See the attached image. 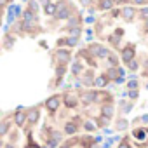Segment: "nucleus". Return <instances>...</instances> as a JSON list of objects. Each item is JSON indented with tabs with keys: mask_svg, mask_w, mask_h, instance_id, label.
Masks as SVG:
<instances>
[{
	"mask_svg": "<svg viewBox=\"0 0 148 148\" xmlns=\"http://www.w3.org/2000/svg\"><path fill=\"white\" fill-rule=\"evenodd\" d=\"M87 51H89L92 56H96V58H108V56H110V51H108L106 47H103V45H98V44L89 45Z\"/></svg>",
	"mask_w": 148,
	"mask_h": 148,
	"instance_id": "1",
	"label": "nucleus"
},
{
	"mask_svg": "<svg viewBox=\"0 0 148 148\" xmlns=\"http://www.w3.org/2000/svg\"><path fill=\"white\" fill-rule=\"evenodd\" d=\"M132 138L136 141H139V143L145 145L148 141V131H146V127H136V129H132Z\"/></svg>",
	"mask_w": 148,
	"mask_h": 148,
	"instance_id": "2",
	"label": "nucleus"
},
{
	"mask_svg": "<svg viewBox=\"0 0 148 148\" xmlns=\"http://www.w3.org/2000/svg\"><path fill=\"white\" fill-rule=\"evenodd\" d=\"M59 105H61V98H59V96H51V98L45 101V106H47L49 112H56V110L59 108Z\"/></svg>",
	"mask_w": 148,
	"mask_h": 148,
	"instance_id": "3",
	"label": "nucleus"
},
{
	"mask_svg": "<svg viewBox=\"0 0 148 148\" xmlns=\"http://www.w3.org/2000/svg\"><path fill=\"white\" fill-rule=\"evenodd\" d=\"M63 99H64V105H66L68 108H73V106H77V101H79V98H77L75 94H71V92H66Z\"/></svg>",
	"mask_w": 148,
	"mask_h": 148,
	"instance_id": "4",
	"label": "nucleus"
},
{
	"mask_svg": "<svg viewBox=\"0 0 148 148\" xmlns=\"http://www.w3.org/2000/svg\"><path fill=\"white\" fill-rule=\"evenodd\" d=\"M120 14H122V18H124V19H127V21H129V19H132V18L138 14V11H136L134 7H122V9H120Z\"/></svg>",
	"mask_w": 148,
	"mask_h": 148,
	"instance_id": "5",
	"label": "nucleus"
},
{
	"mask_svg": "<svg viewBox=\"0 0 148 148\" xmlns=\"http://www.w3.org/2000/svg\"><path fill=\"white\" fill-rule=\"evenodd\" d=\"M96 94H98V91H86V92H82V101L86 103V105H89V103H94L96 101Z\"/></svg>",
	"mask_w": 148,
	"mask_h": 148,
	"instance_id": "6",
	"label": "nucleus"
},
{
	"mask_svg": "<svg viewBox=\"0 0 148 148\" xmlns=\"http://www.w3.org/2000/svg\"><path fill=\"white\" fill-rule=\"evenodd\" d=\"M113 112H115L113 105H112V103H106V105H103V106H101V112H99V113H101L103 117L112 119V117H113Z\"/></svg>",
	"mask_w": 148,
	"mask_h": 148,
	"instance_id": "7",
	"label": "nucleus"
},
{
	"mask_svg": "<svg viewBox=\"0 0 148 148\" xmlns=\"http://www.w3.org/2000/svg\"><path fill=\"white\" fill-rule=\"evenodd\" d=\"M108 82H110V79H108L106 75H99V77H96V79H94V86H96V87H99V89L106 87V86H108Z\"/></svg>",
	"mask_w": 148,
	"mask_h": 148,
	"instance_id": "8",
	"label": "nucleus"
},
{
	"mask_svg": "<svg viewBox=\"0 0 148 148\" xmlns=\"http://www.w3.org/2000/svg\"><path fill=\"white\" fill-rule=\"evenodd\" d=\"M68 16H70V11H68V7L61 4V5L58 7V12H56V18H58V19H64V18H68Z\"/></svg>",
	"mask_w": 148,
	"mask_h": 148,
	"instance_id": "9",
	"label": "nucleus"
},
{
	"mask_svg": "<svg viewBox=\"0 0 148 148\" xmlns=\"http://www.w3.org/2000/svg\"><path fill=\"white\" fill-rule=\"evenodd\" d=\"M56 58H58V61H59L61 64H64V63L70 59V52H68V51H61V49H59V51H56Z\"/></svg>",
	"mask_w": 148,
	"mask_h": 148,
	"instance_id": "10",
	"label": "nucleus"
},
{
	"mask_svg": "<svg viewBox=\"0 0 148 148\" xmlns=\"http://www.w3.org/2000/svg\"><path fill=\"white\" fill-rule=\"evenodd\" d=\"M26 119H28V117H26V113H25L23 110H19V112H16V115H14V120H16V125H19V127H21V125H23V124L26 122Z\"/></svg>",
	"mask_w": 148,
	"mask_h": 148,
	"instance_id": "11",
	"label": "nucleus"
},
{
	"mask_svg": "<svg viewBox=\"0 0 148 148\" xmlns=\"http://www.w3.org/2000/svg\"><path fill=\"white\" fill-rule=\"evenodd\" d=\"M28 124H35L37 120H38V110L37 108H32L30 112H28Z\"/></svg>",
	"mask_w": 148,
	"mask_h": 148,
	"instance_id": "12",
	"label": "nucleus"
},
{
	"mask_svg": "<svg viewBox=\"0 0 148 148\" xmlns=\"http://www.w3.org/2000/svg\"><path fill=\"white\" fill-rule=\"evenodd\" d=\"M77 129H79V127H77L75 122H68V124H64V132H66V134H75Z\"/></svg>",
	"mask_w": 148,
	"mask_h": 148,
	"instance_id": "13",
	"label": "nucleus"
},
{
	"mask_svg": "<svg viewBox=\"0 0 148 148\" xmlns=\"http://www.w3.org/2000/svg\"><path fill=\"white\" fill-rule=\"evenodd\" d=\"M35 19H37V18H35L33 11H30V9H28V11H25V12H23V21H26V23H33Z\"/></svg>",
	"mask_w": 148,
	"mask_h": 148,
	"instance_id": "14",
	"label": "nucleus"
},
{
	"mask_svg": "<svg viewBox=\"0 0 148 148\" xmlns=\"http://www.w3.org/2000/svg\"><path fill=\"white\" fill-rule=\"evenodd\" d=\"M112 5H113V0H99V4H98V7H99L101 11L112 9Z\"/></svg>",
	"mask_w": 148,
	"mask_h": 148,
	"instance_id": "15",
	"label": "nucleus"
},
{
	"mask_svg": "<svg viewBox=\"0 0 148 148\" xmlns=\"http://www.w3.org/2000/svg\"><path fill=\"white\" fill-rule=\"evenodd\" d=\"M45 12H47V14H56V12H58V7H56V4L45 2Z\"/></svg>",
	"mask_w": 148,
	"mask_h": 148,
	"instance_id": "16",
	"label": "nucleus"
},
{
	"mask_svg": "<svg viewBox=\"0 0 148 148\" xmlns=\"http://www.w3.org/2000/svg\"><path fill=\"white\" fill-rule=\"evenodd\" d=\"M84 129L89 131V132H92V131L98 129V124H94V122H91V120H86V122H84Z\"/></svg>",
	"mask_w": 148,
	"mask_h": 148,
	"instance_id": "17",
	"label": "nucleus"
},
{
	"mask_svg": "<svg viewBox=\"0 0 148 148\" xmlns=\"http://www.w3.org/2000/svg\"><path fill=\"white\" fill-rule=\"evenodd\" d=\"M127 68H129L131 71H136V70L139 68V63H138V59H131V61L127 63Z\"/></svg>",
	"mask_w": 148,
	"mask_h": 148,
	"instance_id": "18",
	"label": "nucleus"
},
{
	"mask_svg": "<svg viewBox=\"0 0 148 148\" xmlns=\"http://www.w3.org/2000/svg\"><path fill=\"white\" fill-rule=\"evenodd\" d=\"M108 124H110V119H108V117H103V115H101V117L98 119V127H106Z\"/></svg>",
	"mask_w": 148,
	"mask_h": 148,
	"instance_id": "19",
	"label": "nucleus"
},
{
	"mask_svg": "<svg viewBox=\"0 0 148 148\" xmlns=\"http://www.w3.org/2000/svg\"><path fill=\"white\" fill-rule=\"evenodd\" d=\"M138 86H139V82H138L136 79H132V80H129V82H127V86H125V87H127V91H132V89H138Z\"/></svg>",
	"mask_w": 148,
	"mask_h": 148,
	"instance_id": "20",
	"label": "nucleus"
},
{
	"mask_svg": "<svg viewBox=\"0 0 148 148\" xmlns=\"http://www.w3.org/2000/svg\"><path fill=\"white\" fill-rule=\"evenodd\" d=\"M127 125H129V122H127L125 119H120V120L117 122V129H119V131H124V129H127Z\"/></svg>",
	"mask_w": 148,
	"mask_h": 148,
	"instance_id": "21",
	"label": "nucleus"
},
{
	"mask_svg": "<svg viewBox=\"0 0 148 148\" xmlns=\"http://www.w3.org/2000/svg\"><path fill=\"white\" fill-rule=\"evenodd\" d=\"M138 96H139V91H138V89L127 91V98H129V99H138Z\"/></svg>",
	"mask_w": 148,
	"mask_h": 148,
	"instance_id": "22",
	"label": "nucleus"
},
{
	"mask_svg": "<svg viewBox=\"0 0 148 148\" xmlns=\"http://www.w3.org/2000/svg\"><path fill=\"white\" fill-rule=\"evenodd\" d=\"M7 129H9V122L5 120V122H2V124H0V136H4V134L7 132Z\"/></svg>",
	"mask_w": 148,
	"mask_h": 148,
	"instance_id": "23",
	"label": "nucleus"
},
{
	"mask_svg": "<svg viewBox=\"0 0 148 148\" xmlns=\"http://www.w3.org/2000/svg\"><path fill=\"white\" fill-rule=\"evenodd\" d=\"M117 148H131V143H129V139L127 138H124L120 143H119V146Z\"/></svg>",
	"mask_w": 148,
	"mask_h": 148,
	"instance_id": "24",
	"label": "nucleus"
},
{
	"mask_svg": "<svg viewBox=\"0 0 148 148\" xmlns=\"http://www.w3.org/2000/svg\"><path fill=\"white\" fill-rule=\"evenodd\" d=\"M71 71L75 73V75H79V73H80V64H79V63H73V66H71Z\"/></svg>",
	"mask_w": 148,
	"mask_h": 148,
	"instance_id": "25",
	"label": "nucleus"
},
{
	"mask_svg": "<svg viewBox=\"0 0 148 148\" xmlns=\"http://www.w3.org/2000/svg\"><path fill=\"white\" fill-rule=\"evenodd\" d=\"M30 11H38V4H37V2H33V0L30 2Z\"/></svg>",
	"mask_w": 148,
	"mask_h": 148,
	"instance_id": "26",
	"label": "nucleus"
},
{
	"mask_svg": "<svg viewBox=\"0 0 148 148\" xmlns=\"http://www.w3.org/2000/svg\"><path fill=\"white\" fill-rule=\"evenodd\" d=\"M131 2H132V4H136V5H145L148 0H131Z\"/></svg>",
	"mask_w": 148,
	"mask_h": 148,
	"instance_id": "27",
	"label": "nucleus"
},
{
	"mask_svg": "<svg viewBox=\"0 0 148 148\" xmlns=\"http://www.w3.org/2000/svg\"><path fill=\"white\" fill-rule=\"evenodd\" d=\"M71 35L73 37H79L80 35V28H71Z\"/></svg>",
	"mask_w": 148,
	"mask_h": 148,
	"instance_id": "28",
	"label": "nucleus"
},
{
	"mask_svg": "<svg viewBox=\"0 0 148 148\" xmlns=\"http://www.w3.org/2000/svg\"><path fill=\"white\" fill-rule=\"evenodd\" d=\"M80 2H82V5H86V7H87V5H91V4H92V0H80Z\"/></svg>",
	"mask_w": 148,
	"mask_h": 148,
	"instance_id": "29",
	"label": "nucleus"
},
{
	"mask_svg": "<svg viewBox=\"0 0 148 148\" xmlns=\"http://www.w3.org/2000/svg\"><path fill=\"white\" fill-rule=\"evenodd\" d=\"M139 120H141V122H145V124H148V115H141V117H139Z\"/></svg>",
	"mask_w": 148,
	"mask_h": 148,
	"instance_id": "30",
	"label": "nucleus"
},
{
	"mask_svg": "<svg viewBox=\"0 0 148 148\" xmlns=\"http://www.w3.org/2000/svg\"><path fill=\"white\" fill-rule=\"evenodd\" d=\"M145 30L148 32V18H145Z\"/></svg>",
	"mask_w": 148,
	"mask_h": 148,
	"instance_id": "31",
	"label": "nucleus"
},
{
	"mask_svg": "<svg viewBox=\"0 0 148 148\" xmlns=\"http://www.w3.org/2000/svg\"><path fill=\"white\" fill-rule=\"evenodd\" d=\"M7 2H9V0H0V5H5Z\"/></svg>",
	"mask_w": 148,
	"mask_h": 148,
	"instance_id": "32",
	"label": "nucleus"
},
{
	"mask_svg": "<svg viewBox=\"0 0 148 148\" xmlns=\"http://www.w3.org/2000/svg\"><path fill=\"white\" fill-rule=\"evenodd\" d=\"M143 75H146V77H148V68H146V70H145V73H143Z\"/></svg>",
	"mask_w": 148,
	"mask_h": 148,
	"instance_id": "33",
	"label": "nucleus"
},
{
	"mask_svg": "<svg viewBox=\"0 0 148 148\" xmlns=\"http://www.w3.org/2000/svg\"><path fill=\"white\" fill-rule=\"evenodd\" d=\"M59 148H70V146H68V145H63V146H59Z\"/></svg>",
	"mask_w": 148,
	"mask_h": 148,
	"instance_id": "34",
	"label": "nucleus"
},
{
	"mask_svg": "<svg viewBox=\"0 0 148 148\" xmlns=\"http://www.w3.org/2000/svg\"><path fill=\"white\" fill-rule=\"evenodd\" d=\"M30 148H38V146H35V145H32V146H30Z\"/></svg>",
	"mask_w": 148,
	"mask_h": 148,
	"instance_id": "35",
	"label": "nucleus"
},
{
	"mask_svg": "<svg viewBox=\"0 0 148 148\" xmlns=\"http://www.w3.org/2000/svg\"><path fill=\"white\" fill-rule=\"evenodd\" d=\"M146 89H148V84H146Z\"/></svg>",
	"mask_w": 148,
	"mask_h": 148,
	"instance_id": "36",
	"label": "nucleus"
}]
</instances>
